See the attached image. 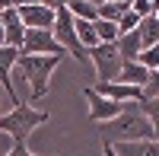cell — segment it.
<instances>
[{"instance_id":"cell-10","label":"cell","mask_w":159,"mask_h":156,"mask_svg":"<svg viewBox=\"0 0 159 156\" xmlns=\"http://www.w3.org/2000/svg\"><path fill=\"white\" fill-rule=\"evenodd\" d=\"M16 13H19L25 29H51V25H54V10H48V7L29 3V7H19Z\"/></svg>"},{"instance_id":"cell-28","label":"cell","mask_w":159,"mask_h":156,"mask_svg":"<svg viewBox=\"0 0 159 156\" xmlns=\"http://www.w3.org/2000/svg\"><path fill=\"white\" fill-rule=\"evenodd\" d=\"M0 48H7V45H3V25H0Z\"/></svg>"},{"instance_id":"cell-17","label":"cell","mask_w":159,"mask_h":156,"mask_svg":"<svg viewBox=\"0 0 159 156\" xmlns=\"http://www.w3.org/2000/svg\"><path fill=\"white\" fill-rule=\"evenodd\" d=\"M92 29H96V38H99V45H115V42H118V29H115V22L96 19V22H92Z\"/></svg>"},{"instance_id":"cell-30","label":"cell","mask_w":159,"mask_h":156,"mask_svg":"<svg viewBox=\"0 0 159 156\" xmlns=\"http://www.w3.org/2000/svg\"><path fill=\"white\" fill-rule=\"evenodd\" d=\"M0 140H3V134H0Z\"/></svg>"},{"instance_id":"cell-6","label":"cell","mask_w":159,"mask_h":156,"mask_svg":"<svg viewBox=\"0 0 159 156\" xmlns=\"http://www.w3.org/2000/svg\"><path fill=\"white\" fill-rule=\"evenodd\" d=\"M89 64L96 70V83H115V76H118L124 61L118 57L115 45H96V48H89Z\"/></svg>"},{"instance_id":"cell-23","label":"cell","mask_w":159,"mask_h":156,"mask_svg":"<svg viewBox=\"0 0 159 156\" xmlns=\"http://www.w3.org/2000/svg\"><path fill=\"white\" fill-rule=\"evenodd\" d=\"M3 156H38V153H32L29 144H10V150H7Z\"/></svg>"},{"instance_id":"cell-14","label":"cell","mask_w":159,"mask_h":156,"mask_svg":"<svg viewBox=\"0 0 159 156\" xmlns=\"http://www.w3.org/2000/svg\"><path fill=\"white\" fill-rule=\"evenodd\" d=\"M67 13L73 19H83V22H96L99 19V10H96V3H89V0H70Z\"/></svg>"},{"instance_id":"cell-26","label":"cell","mask_w":159,"mask_h":156,"mask_svg":"<svg viewBox=\"0 0 159 156\" xmlns=\"http://www.w3.org/2000/svg\"><path fill=\"white\" fill-rule=\"evenodd\" d=\"M29 3H35V0H10V7H13V10H19V7H29Z\"/></svg>"},{"instance_id":"cell-15","label":"cell","mask_w":159,"mask_h":156,"mask_svg":"<svg viewBox=\"0 0 159 156\" xmlns=\"http://www.w3.org/2000/svg\"><path fill=\"white\" fill-rule=\"evenodd\" d=\"M137 35H140V45H143V48L159 45V22H156L153 16L140 19V25H137Z\"/></svg>"},{"instance_id":"cell-22","label":"cell","mask_w":159,"mask_h":156,"mask_svg":"<svg viewBox=\"0 0 159 156\" xmlns=\"http://www.w3.org/2000/svg\"><path fill=\"white\" fill-rule=\"evenodd\" d=\"M130 13H137L140 19H147V16H153V7H150V0H130Z\"/></svg>"},{"instance_id":"cell-21","label":"cell","mask_w":159,"mask_h":156,"mask_svg":"<svg viewBox=\"0 0 159 156\" xmlns=\"http://www.w3.org/2000/svg\"><path fill=\"white\" fill-rule=\"evenodd\" d=\"M143 99H159V70H150L147 83H143Z\"/></svg>"},{"instance_id":"cell-19","label":"cell","mask_w":159,"mask_h":156,"mask_svg":"<svg viewBox=\"0 0 159 156\" xmlns=\"http://www.w3.org/2000/svg\"><path fill=\"white\" fill-rule=\"evenodd\" d=\"M140 25V16L137 13H130V7L121 13V16H118V22H115V29H118V35H127V32H134Z\"/></svg>"},{"instance_id":"cell-13","label":"cell","mask_w":159,"mask_h":156,"mask_svg":"<svg viewBox=\"0 0 159 156\" xmlns=\"http://www.w3.org/2000/svg\"><path fill=\"white\" fill-rule=\"evenodd\" d=\"M115 48H118V57H121V61H137V54L143 51V45H140V35H137V29H134V32H127V35H118Z\"/></svg>"},{"instance_id":"cell-9","label":"cell","mask_w":159,"mask_h":156,"mask_svg":"<svg viewBox=\"0 0 159 156\" xmlns=\"http://www.w3.org/2000/svg\"><path fill=\"white\" fill-rule=\"evenodd\" d=\"M0 25H3V45L19 51L22 35H25V25H22V19H19V13L13 10V7H10V10H0Z\"/></svg>"},{"instance_id":"cell-27","label":"cell","mask_w":159,"mask_h":156,"mask_svg":"<svg viewBox=\"0 0 159 156\" xmlns=\"http://www.w3.org/2000/svg\"><path fill=\"white\" fill-rule=\"evenodd\" d=\"M0 10H10V0H0Z\"/></svg>"},{"instance_id":"cell-16","label":"cell","mask_w":159,"mask_h":156,"mask_svg":"<svg viewBox=\"0 0 159 156\" xmlns=\"http://www.w3.org/2000/svg\"><path fill=\"white\" fill-rule=\"evenodd\" d=\"M137 105H140V112L147 115V121L153 127V140H159V99H140Z\"/></svg>"},{"instance_id":"cell-1","label":"cell","mask_w":159,"mask_h":156,"mask_svg":"<svg viewBox=\"0 0 159 156\" xmlns=\"http://www.w3.org/2000/svg\"><path fill=\"white\" fill-rule=\"evenodd\" d=\"M105 144H130V140H153V127L137 102H127L118 118L105 124Z\"/></svg>"},{"instance_id":"cell-4","label":"cell","mask_w":159,"mask_h":156,"mask_svg":"<svg viewBox=\"0 0 159 156\" xmlns=\"http://www.w3.org/2000/svg\"><path fill=\"white\" fill-rule=\"evenodd\" d=\"M51 35L57 38V45L67 51V57H73L76 64H89V51L80 45L76 29H73V16L67 10H57L54 13V25H51Z\"/></svg>"},{"instance_id":"cell-8","label":"cell","mask_w":159,"mask_h":156,"mask_svg":"<svg viewBox=\"0 0 159 156\" xmlns=\"http://www.w3.org/2000/svg\"><path fill=\"white\" fill-rule=\"evenodd\" d=\"M16 57H19L16 48H0V86H3V93L13 99V105H22L19 96H16V86H13V67H16Z\"/></svg>"},{"instance_id":"cell-24","label":"cell","mask_w":159,"mask_h":156,"mask_svg":"<svg viewBox=\"0 0 159 156\" xmlns=\"http://www.w3.org/2000/svg\"><path fill=\"white\" fill-rule=\"evenodd\" d=\"M35 3H38V7H48V10H54V13H57V10H67L70 0H35Z\"/></svg>"},{"instance_id":"cell-29","label":"cell","mask_w":159,"mask_h":156,"mask_svg":"<svg viewBox=\"0 0 159 156\" xmlns=\"http://www.w3.org/2000/svg\"><path fill=\"white\" fill-rule=\"evenodd\" d=\"M0 112H3V105H0Z\"/></svg>"},{"instance_id":"cell-12","label":"cell","mask_w":159,"mask_h":156,"mask_svg":"<svg viewBox=\"0 0 159 156\" xmlns=\"http://www.w3.org/2000/svg\"><path fill=\"white\" fill-rule=\"evenodd\" d=\"M147 76H150V70H143L137 61H124V64H121V70H118V76H115V83H124V86H140V89H143Z\"/></svg>"},{"instance_id":"cell-20","label":"cell","mask_w":159,"mask_h":156,"mask_svg":"<svg viewBox=\"0 0 159 156\" xmlns=\"http://www.w3.org/2000/svg\"><path fill=\"white\" fill-rule=\"evenodd\" d=\"M130 3H99L96 10H99V19H105V22H118V16L127 10Z\"/></svg>"},{"instance_id":"cell-18","label":"cell","mask_w":159,"mask_h":156,"mask_svg":"<svg viewBox=\"0 0 159 156\" xmlns=\"http://www.w3.org/2000/svg\"><path fill=\"white\" fill-rule=\"evenodd\" d=\"M137 64L143 70H159V45H150L137 54Z\"/></svg>"},{"instance_id":"cell-2","label":"cell","mask_w":159,"mask_h":156,"mask_svg":"<svg viewBox=\"0 0 159 156\" xmlns=\"http://www.w3.org/2000/svg\"><path fill=\"white\" fill-rule=\"evenodd\" d=\"M61 61H67V57H32V54H19L16 57V67L22 73L25 86H29L25 105L51 93V76H54V70L61 67Z\"/></svg>"},{"instance_id":"cell-11","label":"cell","mask_w":159,"mask_h":156,"mask_svg":"<svg viewBox=\"0 0 159 156\" xmlns=\"http://www.w3.org/2000/svg\"><path fill=\"white\" fill-rule=\"evenodd\" d=\"M118 156H159V140H130V144H111Z\"/></svg>"},{"instance_id":"cell-3","label":"cell","mask_w":159,"mask_h":156,"mask_svg":"<svg viewBox=\"0 0 159 156\" xmlns=\"http://www.w3.org/2000/svg\"><path fill=\"white\" fill-rule=\"evenodd\" d=\"M51 115L32 105H13L7 112H0V134H7L13 144H29V137L35 127L48 124Z\"/></svg>"},{"instance_id":"cell-7","label":"cell","mask_w":159,"mask_h":156,"mask_svg":"<svg viewBox=\"0 0 159 156\" xmlns=\"http://www.w3.org/2000/svg\"><path fill=\"white\" fill-rule=\"evenodd\" d=\"M83 99H86V115H89V121H96V124H108L111 118H118L121 115V102H115L108 96H102L96 86H83Z\"/></svg>"},{"instance_id":"cell-5","label":"cell","mask_w":159,"mask_h":156,"mask_svg":"<svg viewBox=\"0 0 159 156\" xmlns=\"http://www.w3.org/2000/svg\"><path fill=\"white\" fill-rule=\"evenodd\" d=\"M19 54H32V57H67V51L57 45V38L51 35V29H25Z\"/></svg>"},{"instance_id":"cell-25","label":"cell","mask_w":159,"mask_h":156,"mask_svg":"<svg viewBox=\"0 0 159 156\" xmlns=\"http://www.w3.org/2000/svg\"><path fill=\"white\" fill-rule=\"evenodd\" d=\"M102 156H118V153H115L111 144H105V140H102Z\"/></svg>"}]
</instances>
